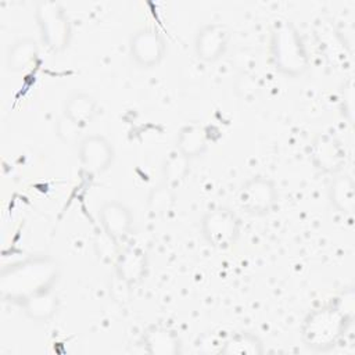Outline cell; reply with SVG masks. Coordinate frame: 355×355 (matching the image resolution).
I'll use <instances>...</instances> for the list:
<instances>
[{
	"mask_svg": "<svg viewBox=\"0 0 355 355\" xmlns=\"http://www.w3.org/2000/svg\"><path fill=\"white\" fill-rule=\"evenodd\" d=\"M60 266L51 257H32L10 265L0 275V295L4 301L22 304L29 297L51 290Z\"/></svg>",
	"mask_w": 355,
	"mask_h": 355,
	"instance_id": "1",
	"label": "cell"
},
{
	"mask_svg": "<svg viewBox=\"0 0 355 355\" xmlns=\"http://www.w3.org/2000/svg\"><path fill=\"white\" fill-rule=\"evenodd\" d=\"M351 320L340 305H322L312 309L301 326L302 343L315 351H324L337 344Z\"/></svg>",
	"mask_w": 355,
	"mask_h": 355,
	"instance_id": "2",
	"label": "cell"
},
{
	"mask_svg": "<svg viewBox=\"0 0 355 355\" xmlns=\"http://www.w3.org/2000/svg\"><path fill=\"white\" fill-rule=\"evenodd\" d=\"M270 55L275 67L287 76H300L309 65L302 37L288 21L276 24L270 37Z\"/></svg>",
	"mask_w": 355,
	"mask_h": 355,
	"instance_id": "3",
	"label": "cell"
},
{
	"mask_svg": "<svg viewBox=\"0 0 355 355\" xmlns=\"http://www.w3.org/2000/svg\"><path fill=\"white\" fill-rule=\"evenodd\" d=\"M35 18L43 44L53 53H60L69 46L72 37L71 21L64 7L55 1L36 4Z\"/></svg>",
	"mask_w": 355,
	"mask_h": 355,
	"instance_id": "4",
	"label": "cell"
},
{
	"mask_svg": "<svg viewBox=\"0 0 355 355\" xmlns=\"http://www.w3.org/2000/svg\"><path fill=\"white\" fill-rule=\"evenodd\" d=\"M201 232L205 241L218 250L232 248L241 232L240 218L226 207L208 209L201 218Z\"/></svg>",
	"mask_w": 355,
	"mask_h": 355,
	"instance_id": "5",
	"label": "cell"
},
{
	"mask_svg": "<svg viewBox=\"0 0 355 355\" xmlns=\"http://www.w3.org/2000/svg\"><path fill=\"white\" fill-rule=\"evenodd\" d=\"M276 183L266 176H252L239 189L237 202L250 215H266L273 211L277 202Z\"/></svg>",
	"mask_w": 355,
	"mask_h": 355,
	"instance_id": "6",
	"label": "cell"
},
{
	"mask_svg": "<svg viewBox=\"0 0 355 355\" xmlns=\"http://www.w3.org/2000/svg\"><path fill=\"white\" fill-rule=\"evenodd\" d=\"M166 44L164 36L153 28H141L129 39V54L140 68H154L165 57Z\"/></svg>",
	"mask_w": 355,
	"mask_h": 355,
	"instance_id": "7",
	"label": "cell"
},
{
	"mask_svg": "<svg viewBox=\"0 0 355 355\" xmlns=\"http://www.w3.org/2000/svg\"><path fill=\"white\" fill-rule=\"evenodd\" d=\"M78 157L85 171L97 175L111 168L115 159V150L107 137L87 135L78 144Z\"/></svg>",
	"mask_w": 355,
	"mask_h": 355,
	"instance_id": "8",
	"label": "cell"
},
{
	"mask_svg": "<svg viewBox=\"0 0 355 355\" xmlns=\"http://www.w3.org/2000/svg\"><path fill=\"white\" fill-rule=\"evenodd\" d=\"M230 43V31L219 22L202 25L194 37V53L204 62H215L220 60Z\"/></svg>",
	"mask_w": 355,
	"mask_h": 355,
	"instance_id": "9",
	"label": "cell"
},
{
	"mask_svg": "<svg viewBox=\"0 0 355 355\" xmlns=\"http://www.w3.org/2000/svg\"><path fill=\"white\" fill-rule=\"evenodd\" d=\"M98 220L104 234L114 243H121L132 230L133 215L121 201L110 200L101 204L98 209Z\"/></svg>",
	"mask_w": 355,
	"mask_h": 355,
	"instance_id": "10",
	"label": "cell"
},
{
	"mask_svg": "<svg viewBox=\"0 0 355 355\" xmlns=\"http://www.w3.org/2000/svg\"><path fill=\"white\" fill-rule=\"evenodd\" d=\"M311 158L318 169L336 175L341 171L345 162V151L334 137L329 135H319L313 140Z\"/></svg>",
	"mask_w": 355,
	"mask_h": 355,
	"instance_id": "11",
	"label": "cell"
},
{
	"mask_svg": "<svg viewBox=\"0 0 355 355\" xmlns=\"http://www.w3.org/2000/svg\"><path fill=\"white\" fill-rule=\"evenodd\" d=\"M147 254L140 247H126L116 255V277H119L129 286L141 282L147 275Z\"/></svg>",
	"mask_w": 355,
	"mask_h": 355,
	"instance_id": "12",
	"label": "cell"
},
{
	"mask_svg": "<svg viewBox=\"0 0 355 355\" xmlns=\"http://www.w3.org/2000/svg\"><path fill=\"white\" fill-rule=\"evenodd\" d=\"M40 55L39 44L32 37L14 42L7 51V67L12 72H26L36 67Z\"/></svg>",
	"mask_w": 355,
	"mask_h": 355,
	"instance_id": "13",
	"label": "cell"
},
{
	"mask_svg": "<svg viewBox=\"0 0 355 355\" xmlns=\"http://www.w3.org/2000/svg\"><path fill=\"white\" fill-rule=\"evenodd\" d=\"M143 344L150 355H178L180 338L169 327L151 326L143 336Z\"/></svg>",
	"mask_w": 355,
	"mask_h": 355,
	"instance_id": "14",
	"label": "cell"
},
{
	"mask_svg": "<svg viewBox=\"0 0 355 355\" xmlns=\"http://www.w3.org/2000/svg\"><path fill=\"white\" fill-rule=\"evenodd\" d=\"M208 148V133L198 123L184 125L176 137V150L190 161L201 157Z\"/></svg>",
	"mask_w": 355,
	"mask_h": 355,
	"instance_id": "15",
	"label": "cell"
},
{
	"mask_svg": "<svg viewBox=\"0 0 355 355\" xmlns=\"http://www.w3.org/2000/svg\"><path fill=\"white\" fill-rule=\"evenodd\" d=\"M329 200L330 204L340 212L352 215L355 209V184L354 179L347 175L341 173L334 176L329 186Z\"/></svg>",
	"mask_w": 355,
	"mask_h": 355,
	"instance_id": "16",
	"label": "cell"
},
{
	"mask_svg": "<svg viewBox=\"0 0 355 355\" xmlns=\"http://www.w3.org/2000/svg\"><path fill=\"white\" fill-rule=\"evenodd\" d=\"M96 114L97 103L94 97L87 93H73L64 103L62 115L82 128L89 125L94 119Z\"/></svg>",
	"mask_w": 355,
	"mask_h": 355,
	"instance_id": "17",
	"label": "cell"
},
{
	"mask_svg": "<svg viewBox=\"0 0 355 355\" xmlns=\"http://www.w3.org/2000/svg\"><path fill=\"white\" fill-rule=\"evenodd\" d=\"M58 302V297L51 288L29 297L21 304V306L29 319L35 322H46L55 315Z\"/></svg>",
	"mask_w": 355,
	"mask_h": 355,
	"instance_id": "18",
	"label": "cell"
},
{
	"mask_svg": "<svg viewBox=\"0 0 355 355\" xmlns=\"http://www.w3.org/2000/svg\"><path fill=\"white\" fill-rule=\"evenodd\" d=\"M262 340L250 331L232 333L222 344V355H262L263 354Z\"/></svg>",
	"mask_w": 355,
	"mask_h": 355,
	"instance_id": "19",
	"label": "cell"
},
{
	"mask_svg": "<svg viewBox=\"0 0 355 355\" xmlns=\"http://www.w3.org/2000/svg\"><path fill=\"white\" fill-rule=\"evenodd\" d=\"M190 171V159L182 155L178 150H173L168 154L162 164V179L165 184L175 189L179 186Z\"/></svg>",
	"mask_w": 355,
	"mask_h": 355,
	"instance_id": "20",
	"label": "cell"
},
{
	"mask_svg": "<svg viewBox=\"0 0 355 355\" xmlns=\"http://www.w3.org/2000/svg\"><path fill=\"white\" fill-rule=\"evenodd\" d=\"M175 205V191L171 186L161 183L154 186L147 197V209L153 216L168 215Z\"/></svg>",
	"mask_w": 355,
	"mask_h": 355,
	"instance_id": "21",
	"label": "cell"
},
{
	"mask_svg": "<svg viewBox=\"0 0 355 355\" xmlns=\"http://www.w3.org/2000/svg\"><path fill=\"white\" fill-rule=\"evenodd\" d=\"M83 128L67 116H61L55 123V133L58 139L65 144H79L85 137L82 136Z\"/></svg>",
	"mask_w": 355,
	"mask_h": 355,
	"instance_id": "22",
	"label": "cell"
}]
</instances>
